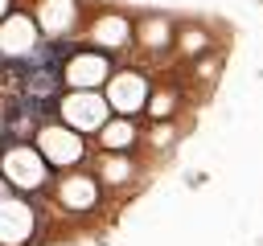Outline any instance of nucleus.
Masks as SVG:
<instances>
[{"mask_svg": "<svg viewBox=\"0 0 263 246\" xmlns=\"http://www.w3.org/2000/svg\"><path fill=\"white\" fill-rule=\"evenodd\" d=\"M66 119L78 123V127H99V123L107 119V107H103V98H95V94H78V98L66 102Z\"/></svg>", "mask_w": 263, "mask_h": 246, "instance_id": "nucleus-1", "label": "nucleus"}, {"mask_svg": "<svg viewBox=\"0 0 263 246\" xmlns=\"http://www.w3.org/2000/svg\"><path fill=\"white\" fill-rule=\"evenodd\" d=\"M0 49H4V53H25V49H33V20L12 16V20L0 29Z\"/></svg>", "mask_w": 263, "mask_h": 246, "instance_id": "nucleus-2", "label": "nucleus"}, {"mask_svg": "<svg viewBox=\"0 0 263 246\" xmlns=\"http://www.w3.org/2000/svg\"><path fill=\"white\" fill-rule=\"evenodd\" d=\"M103 57H82V61H74L70 70H66V78L74 82V86H90V82H99L103 78Z\"/></svg>", "mask_w": 263, "mask_h": 246, "instance_id": "nucleus-3", "label": "nucleus"}, {"mask_svg": "<svg viewBox=\"0 0 263 246\" xmlns=\"http://www.w3.org/2000/svg\"><path fill=\"white\" fill-rule=\"evenodd\" d=\"M45 152H49V160H78L82 156L78 139L74 135H58V131H45Z\"/></svg>", "mask_w": 263, "mask_h": 246, "instance_id": "nucleus-4", "label": "nucleus"}, {"mask_svg": "<svg viewBox=\"0 0 263 246\" xmlns=\"http://www.w3.org/2000/svg\"><path fill=\"white\" fill-rule=\"evenodd\" d=\"M115 82H119V102H123V107H136V102L144 98V86H140V78L123 74V78H115Z\"/></svg>", "mask_w": 263, "mask_h": 246, "instance_id": "nucleus-5", "label": "nucleus"}, {"mask_svg": "<svg viewBox=\"0 0 263 246\" xmlns=\"http://www.w3.org/2000/svg\"><path fill=\"white\" fill-rule=\"evenodd\" d=\"M127 139H132V127H127V123H115V127L103 131V144H107V148H123Z\"/></svg>", "mask_w": 263, "mask_h": 246, "instance_id": "nucleus-6", "label": "nucleus"}, {"mask_svg": "<svg viewBox=\"0 0 263 246\" xmlns=\"http://www.w3.org/2000/svg\"><path fill=\"white\" fill-rule=\"evenodd\" d=\"M0 8H4V0H0Z\"/></svg>", "mask_w": 263, "mask_h": 246, "instance_id": "nucleus-7", "label": "nucleus"}]
</instances>
